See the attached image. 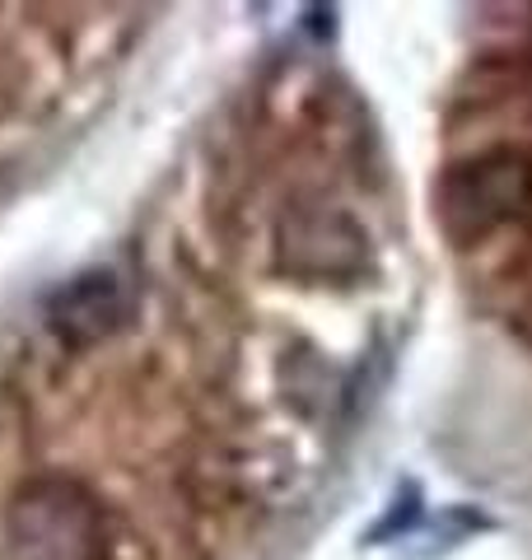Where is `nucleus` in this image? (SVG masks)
Returning <instances> with one entry per match:
<instances>
[{
	"mask_svg": "<svg viewBox=\"0 0 532 560\" xmlns=\"http://www.w3.org/2000/svg\"><path fill=\"white\" fill-rule=\"evenodd\" d=\"M10 537L24 560H89L99 547V514L80 481L43 477L20 490Z\"/></svg>",
	"mask_w": 532,
	"mask_h": 560,
	"instance_id": "1",
	"label": "nucleus"
},
{
	"mask_svg": "<svg viewBox=\"0 0 532 560\" xmlns=\"http://www.w3.org/2000/svg\"><path fill=\"white\" fill-rule=\"evenodd\" d=\"M532 201V164L513 150H490L467 168L449 173L443 210L458 234H490Z\"/></svg>",
	"mask_w": 532,
	"mask_h": 560,
	"instance_id": "2",
	"label": "nucleus"
},
{
	"mask_svg": "<svg viewBox=\"0 0 532 560\" xmlns=\"http://www.w3.org/2000/svg\"><path fill=\"white\" fill-rule=\"evenodd\" d=\"M122 318H127V290H122V280L113 271H89L66 280L47 304V327L76 350L113 337Z\"/></svg>",
	"mask_w": 532,
	"mask_h": 560,
	"instance_id": "3",
	"label": "nucleus"
},
{
	"mask_svg": "<svg viewBox=\"0 0 532 560\" xmlns=\"http://www.w3.org/2000/svg\"><path fill=\"white\" fill-rule=\"evenodd\" d=\"M280 238H286L280 248H286V261L294 271L336 276L360 261V230L336 210H304V215L286 220Z\"/></svg>",
	"mask_w": 532,
	"mask_h": 560,
	"instance_id": "4",
	"label": "nucleus"
}]
</instances>
